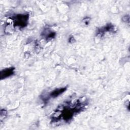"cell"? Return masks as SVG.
Segmentation results:
<instances>
[{
  "label": "cell",
  "mask_w": 130,
  "mask_h": 130,
  "mask_svg": "<svg viewBox=\"0 0 130 130\" xmlns=\"http://www.w3.org/2000/svg\"><path fill=\"white\" fill-rule=\"evenodd\" d=\"M15 73V68L11 67L7 68L1 71L0 72V79L3 80L8 78L13 75Z\"/></svg>",
  "instance_id": "obj_6"
},
{
  "label": "cell",
  "mask_w": 130,
  "mask_h": 130,
  "mask_svg": "<svg viewBox=\"0 0 130 130\" xmlns=\"http://www.w3.org/2000/svg\"><path fill=\"white\" fill-rule=\"evenodd\" d=\"M122 21H124L125 22H127L128 23H129V15H126V16H124L123 18H122Z\"/></svg>",
  "instance_id": "obj_8"
},
{
  "label": "cell",
  "mask_w": 130,
  "mask_h": 130,
  "mask_svg": "<svg viewBox=\"0 0 130 130\" xmlns=\"http://www.w3.org/2000/svg\"><path fill=\"white\" fill-rule=\"evenodd\" d=\"M90 18H89V17H86V18H85L83 20V22L84 23V24L87 25V24H88V23H89V21H90Z\"/></svg>",
  "instance_id": "obj_9"
},
{
  "label": "cell",
  "mask_w": 130,
  "mask_h": 130,
  "mask_svg": "<svg viewBox=\"0 0 130 130\" xmlns=\"http://www.w3.org/2000/svg\"><path fill=\"white\" fill-rule=\"evenodd\" d=\"M14 27H18L23 28L26 27L28 23L29 14L28 13L17 14L10 17Z\"/></svg>",
  "instance_id": "obj_2"
},
{
  "label": "cell",
  "mask_w": 130,
  "mask_h": 130,
  "mask_svg": "<svg viewBox=\"0 0 130 130\" xmlns=\"http://www.w3.org/2000/svg\"><path fill=\"white\" fill-rule=\"evenodd\" d=\"M75 41V39H74V38L73 36H72V37H70V38H69V43H74Z\"/></svg>",
  "instance_id": "obj_10"
},
{
  "label": "cell",
  "mask_w": 130,
  "mask_h": 130,
  "mask_svg": "<svg viewBox=\"0 0 130 130\" xmlns=\"http://www.w3.org/2000/svg\"><path fill=\"white\" fill-rule=\"evenodd\" d=\"M88 104L87 101H81L80 99L73 102L71 101L64 102L59 105L51 115V122L54 123L59 121L64 123L70 122L76 114L83 110Z\"/></svg>",
  "instance_id": "obj_1"
},
{
  "label": "cell",
  "mask_w": 130,
  "mask_h": 130,
  "mask_svg": "<svg viewBox=\"0 0 130 130\" xmlns=\"http://www.w3.org/2000/svg\"><path fill=\"white\" fill-rule=\"evenodd\" d=\"M67 90V87H60L58 88H56L49 93H48V95L47 96H43L42 95L41 99L42 101L45 103L47 102L48 100H49L50 98H56L60 94H61L62 93H63L66 90Z\"/></svg>",
  "instance_id": "obj_3"
},
{
  "label": "cell",
  "mask_w": 130,
  "mask_h": 130,
  "mask_svg": "<svg viewBox=\"0 0 130 130\" xmlns=\"http://www.w3.org/2000/svg\"><path fill=\"white\" fill-rule=\"evenodd\" d=\"M116 31V28H115V26L111 23H108L101 28H98L96 32V35L99 37H102L105 35L106 32H113Z\"/></svg>",
  "instance_id": "obj_4"
},
{
  "label": "cell",
  "mask_w": 130,
  "mask_h": 130,
  "mask_svg": "<svg viewBox=\"0 0 130 130\" xmlns=\"http://www.w3.org/2000/svg\"><path fill=\"white\" fill-rule=\"evenodd\" d=\"M7 114V112L6 110L5 109H2L1 110L0 112V117H1V120H2L3 119L5 118Z\"/></svg>",
  "instance_id": "obj_7"
},
{
  "label": "cell",
  "mask_w": 130,
  "mask_h": 130,
  "mask_svg": "<svg viewBox=\"0 0 130 130\" xmlns=\"http://www.w3.org/2000/svg\"><path fill=\"white\" fill-rule=\"evenodd\" d=\"M41 35L46 41H50L55 38L56 32L53 31L50 28L47 27L44 28L41 34Z\"/></svg>",
  "instance_id": "obj_5"
}]
</instances>
